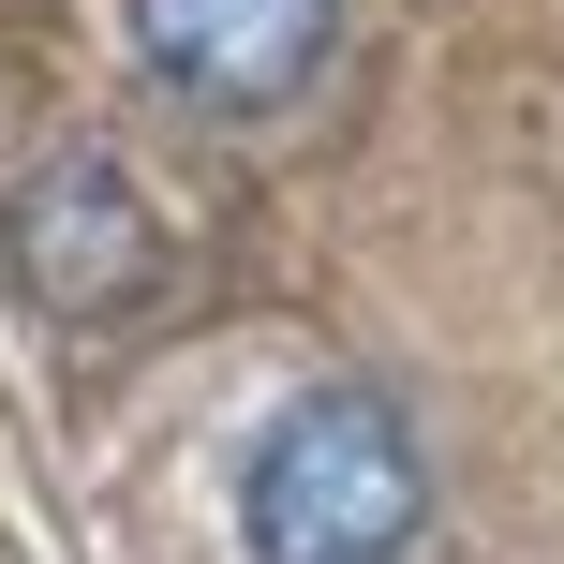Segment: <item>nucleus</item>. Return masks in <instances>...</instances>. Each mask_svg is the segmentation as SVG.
I'll return each instance as SVG.
<instances>
[{
  "label": "nucleus",
  "mask_w": 564,
  "mask_h": 564,
  "mask_svg": "<svg viewBox=\"0 0 564 564\" xmlns=\"http://www.w3.org/2000/svg\"><path fill=\"white\" fill-rule=\"evenodd\" d=\"M238 520H253V564H401L431 520L416 431L371 387H312L253 431V476H238Z\"/></svg>",
  "instance_id": "1"
},
{
  "label": "nucleus",
  "mask_w": 564,
  "mask_h": 564,
  "mask_svg": "<svg viewBox=\"0 0 564 564\" xmlns=\"http://www.w3.org/2000/svg\"><path fill=\"white\" fill-rule=\"evenodd\" d=\"M0 253H15L45 327H119V312L164 297V208L119 149H45L0 208Z\"/></svg>",
  "instance_id": "2"
},
{
  "label": "nucleus",
  "mask_w": 564,
  "mask_h": 564,
  "mask_svg": "<svg viewBox=\"0 0 564 564\" xmlns=\"http://www.w3.org/2000/svg\"><path fill=\"white\" fill-rule=\"evenodd\" d=\"M341 0H134V59L208 119H268L327 75Z\"/></svg>",
  "instance_id": "3"
}]
</instances>
